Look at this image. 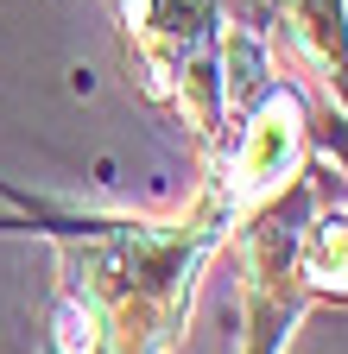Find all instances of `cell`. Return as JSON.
<instances>
[{"label": "cell", "mask_w": 348, "mask_h": 354, "mask_svg": "<svg viewBox=\"0 0 348 354\" xmlns=\"http://www.w3.org/2000/svg\"><path fill=\"white\" fill-rule=\"evenodd\" d=\"M304 102L291 95V88L266 82V95H259V108L247 114L241 140H235V158H228V177H222V209L241 215L253 203H266L273 190H285V177L297 171L304 158Z\"/></svg>", "instance_id": "cell-1"}, {"label": "cell", "mask_w": 348, "mask_h": 354, "mask_svg": "<svg viewBox=\"0 0 348 354\" xmlns=\"http://www.w3.org/2000/svg\"><path fill=\"white\" fill-rule=\"evenodd\" d=\"M291 272L317 297H348V209H323L291 241Z\"/></svg>", "instance_id": "cell-2"}]
</instances>
